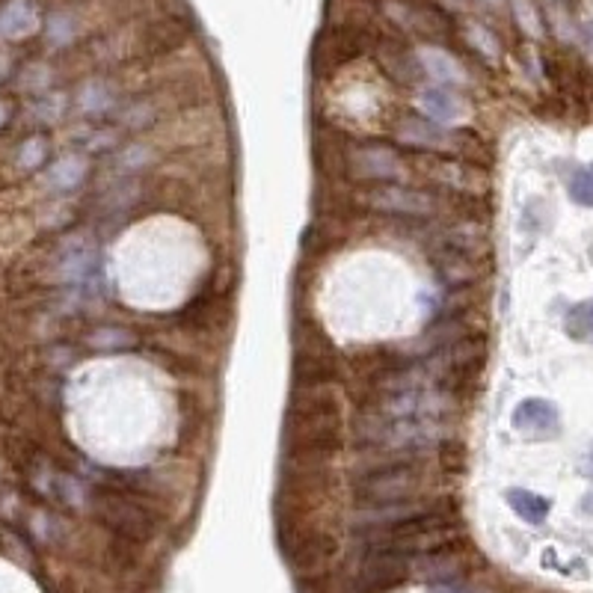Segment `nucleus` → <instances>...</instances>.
Masks as SVG:
<instances>
[{
  "instance_id": "423d86ee",
  "label": "nucleus",
  "mask_w": 593,
  "mask_h": 593,
  "mask_svg": "<svg viewBox=\"0 0 593 593\" xmlns=\"http://www.w3.org/2000/svg\"><path fill=\"white\" fill-rule=\"evenodd\" d=\"M422 57L427 62V72L434 74L436 81H442V86H448V83H463V72L457 69V62L445 57V53H439V51H422Z\"/></svg>"
},
{
  "instance_id": "6e6552de",
  "label": "nucleus",
  "mask_w": 593,
  "mask_h": 593,
  "mask_svg": "<svg viewBox=\"0 0 593 593\" xmlns=\"http://www.w3.org/2000/svg\"><path fill=\"white\" fill-rule=\"evenodd\" d=\"M83 172H86V167H83L81 158H62L60 164H53V169L48 172V178H51L53 187L69 190V187H74L83 178Z\"/></svg>"
},
{
  "instance_id": "0eeeda50",
  "label": "nucleus",
  "mask_w": 593,
  "mask_h": 593,
  "mask_svg": "<svg viewBox=\"0 0 593 593\" xmlns=\"http://www.w3.org/2000/svg\"><path fill=\"white\" fill-rule=\"evenodd\" d=\"M377 202H392L386 208H395V211H409V214H418V211H427L430 208V199L422 196V193H406V190H383L374 196Z\"/></svg>"
},
{
  "instance_id": "f8f14e48",
  "label": "nucleus",
  "mask_w": 593,
  "mask_h": 593,
  "mask_svg": "<svg viewBox=\"0 0 593 593\" xmlns=\"http://www.w3.org/2000/svg\"><path fill=\"white\" fill-rule=\"evenodd\" d=\"M81 104H83V110H90V113H104L107 107H110V95L99 90V86H86L81 95Z\"/></svg>"
},
{
  "instance_id": "1a4fd4ad",
  "label": "nucleus",
  "mask_w": 593,
  "mask_h": 593,
  "mask_svg": "<svg viewBox=\"0 0 593 593\" xmlns=\"http://www.w3.org/2000/svg\"><path fill=\"white\" fill-rule=\"evenodd\" d=\"M567 330L576 339H593V303H581L567 315Z\"/></svg>"
},
{
  "instance_id": "dca6fc26",
  "label": "nucleus",
  "mask_w": 593,
  "mask_h": 593,
  "mask_svg": "<svg viewBox=\"0 0 593 593\" xmlns=\"http://www.w3.org/2000/svg\"><path fill=\"white\" fill-rule=\"evenodd\" d=\"M581 472H585L588 478H593V448L588 451L585 457H581Z\"/></svg>"
},
{
  "instance_id": "f257e3e1",
  "label": "nucleus",
  "mask_w": 593,
  "mask_h": 593,
  "mask_svg": "<svg viewBox=\"0 0 593 593\" xmlns=\"http://www.w3.org/2000/svg\"><path fill=\"white\" fill-rule=\"evenodd\" d=\"M418 474L406 463H386V466H371L356 481V495L371 504H395L406 502V495L416 490Z\"/></svg>"
},
{
  "instance_id": "39448f33",
  "label": "nucleus",
  "mask_w": 593,
  "mask_h": 593,
  "mask_svg": "<svg viewBox=\"0 0 593 593\" xmlns=\"http://www.w3.org/2000/svg\"><path fill=\"white\" fill-rule=\"evenodd\" d=\"M36 27V15H33V9H30L27 4H21V0H15V4H9L4 9V15H0V30H4L6 36H24L30 33V30Z\"/></svg>"
},
{
  "instance_id": "ddd939ff",
  "label": "nucleus",
  "mask_w": 593,
  "mask_h": 593,
  "mask_svg": "<svg viewBox=\"0 0 593 593\" xmlns=\"http://www.w3.org/2000/svg\"><path fill=\"white\" fill-rule=\"evenodd\" d=\"M42 152H45V146H42L39 139H30V143L21 148V158H24L21 164H24V167H36L39 160H42Z\"/></svg>"
},
{
  "instance_id": "7ed1b4c3",
  "label": "nucleus",
  "mask_w": 593,
  "mask_h": 593,
  "mask_svg": "<svg viewBox=\"0 0 593 593\" xmlns=\"http://www.w3.org/2000/svg\"><path fill=\"white\" fill-rule=\"evenodd\" d=\"M418 101H422L425 113L434 119V122L451 125L463 119V104L454 99V92H451L448 86H430V90H422L418 92Z\"/></svg>"
},
{
  "instance_id": "20e7f679",
  "label": "nucleus",
  "mask_w": 593,
  "mask_h": 593,
  "mask_svg": "<svg viewBox=\"0 0 593 593\" xmlns=\"http://www.w3.org/2000/svg\"><path fill=\"white\" fill-rule=\"evenodd\" d=\"M508 504L513 508V513L520 516V520L531 522V525L546 522L549 511H552L549 499H543V495H537L531 490H508Z\"/></svg>"
},
{
  "instance_id": "4468645a",
  "label": "nucleus",
  "mask_w": 593,
  "mask_h": 593,
  "mask_svg": "<svg viewBox=\"0 0 593 593\" xmlns=\"http://www.w3.org/2000/svg\"><path fill=\"white\" fill-rule=\"evenodd\" d=\"M516 9H520V21H522V24H525V30H528V33H540V27H537V21H534L531 9H528V4H525V0H516Z\"/></svg>"
},
{
  "instance_id": "9d476101",
  "label": "nucleus",
  "mask_w": 593,
  "mask_h": 593,
  "mask_svg": "<svg viewBox=\"0 0 593 593\" xmlns=\"http://www.w3.org/2000/svg\"><path fill=\"white\" fill-rule=\"evenodd\" d=\"M569 196L579 205H593V167L579 169L573 178H569Z\"/></svg>"
},
{
  "instance_id": "2eb2a0df",
  "label": "nucleus",
  "mask_w": 593,
  "mask_h": 593,
  "mask_svg": "<svg viewBox=\"0 0 593 593\" xmlns=\"http://www.w3.org/2000/svg\"><path fill=\"white\" fill-rule=\"evenodd\" d=\"M116 341H131V336L128 332H119V330H101V336L95 339V344H116Z\"/></svg>"
},
{
  "instance_id": "f3484780",
  "label": "nucleus",
  "mask_w": 593,
  "mask_h": 593,
  "mask_svg": "<svg viewBox=\"0 0 593 593\" xmlns=\"http://www.w3.org/2000/svg\"><path fill=\"white\" fill-rule=\"evenodd\" d=\"M585 511H593V495H588V499H585Z\"/></svg>"
},
{
  "instance_id": "9b49d317",
  "label": "nucleus",
  "mask_w": 593,
  "mask_h": 593,
  "mask_svg": "<svg viewBox=\"0 0 593 593\" xmlns=\"http://www.w3.org/2000/svg\"><path fill=\"white\" fill-rule=\"evenodd\" d=\"M404 139H409V143H422V146H436V148L445 143V137H442L436 128L418 125V122H406L404 125Z\"/></svg>"
},
{
  "instance_id": "f03ea898",
  "label": "nucleus",
  "mask_w": 593,
  "mask_h": 593,
  "mask_svg": "<svg viewBox=\"0 0 593 593\" xmlns=\"http://www.w3.org/2000/svg\"><path fill=\"white\" fill-rule=\"evenodd\" d=\"M513 427L528 436H552L558 434L560 418L555 404L543 401V397H528L513 409Z\"/></svg>"
}]
</instances>
